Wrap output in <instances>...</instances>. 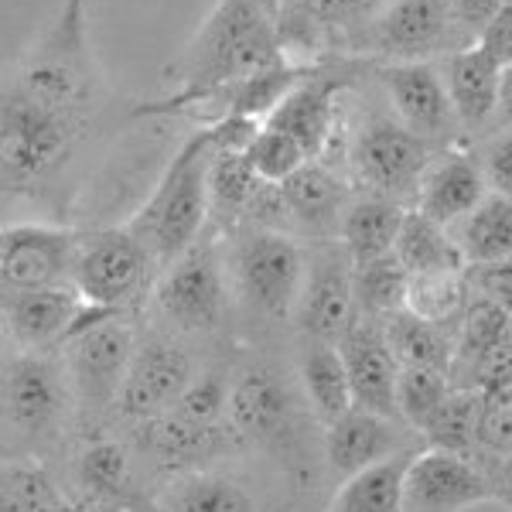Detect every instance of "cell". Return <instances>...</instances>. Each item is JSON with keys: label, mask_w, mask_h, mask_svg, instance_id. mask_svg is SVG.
Instances as JSON below:
<instances>
[{"label": "cell", "mask_w": 512, "mask_h": 512, "mask_svg": "<svg viewBox=\"0 0 512 512\" xmlns=\"http://www.w3.org/2000/svg\"><path fill=\"white\" fill-rule=\"evenodd\" d=\"M168 512H260L243 482L216 472H192L171 489Z\"/></svg>", "instance_id": "cell-34"}, {"label": "cell", "mask_w": 512, "mask_h": 512, "mask_svg": "<svg viewBox=\"0 0 512 512\" xmlns=\"http://www.w3.org/2000/svg\"><path fill=\"white\" fill-rule=\"evenodd\" d=\"M342 355L345 376H349L352 407L373 410V414L393 417V383H396V359L383 338V325L369 318H355L345 335L335 342Z\"/></svg>", "instance_id": "cell-20"}, {"label": "cell", "mask_w": 512, "mask_h": 512, "mask_svg": "<svg viewBox=\"0 0 512 512\" xmlns=\"http://www.w3.org/2000/svg\"><path fill=\"white\" fill-rule=\"evenodd\" d=\"M243 158L250 164L253 175L260 181H270V185H280L301 164H308V154L297 147V140L287 137L284 130L270 127V123H260L253 130L250 140L243 144Z\"/></svg>", "instance_id": "cell-39"}, {"label": "cell", "mask_w": 512, "mask_h": 512, "mask_svg": "<svg viewBox=\"0 0 512 512\" xmlns=\"http://www.w3.org/2000/svg\"><path fill=\"white\" fill-rule=\"evenodd\" d=\"M226 277L253 315L291 321L304 277V246L291 233L236 229L226 233Z\"/></svg>", "instance_id": "cell-4"}, {"label": "cell", "mask_w": 512, "mask_h": 512, "mask_svg": "<svg viewBox=\"0 0 512 512\" xmlns=\"http://www.w3.org/2000/svg\"><path fill=\"white\" fill-rule=\"evenodd\" d=\"M373 79L383 89L393 117L424 144H431L434 151L465 144L441 69L434 62H376Z\"/></svg>", "instance_id": "cell-11"}, {"label": "cell", "mask_w": 512, "mask_h": 512, "mask_svg": "<svg viewBox=\"0 0 512 512\" xmlns=\"http://www.w3.org/2000/svg\"><path fill=\"white\" fill-rule=\"evenodd\" d=\"M379 325H383V338L390 345L396 366H427V369H441V373L451 369L448 325L427 321L407 308L396 311L386 321H379Z\"/></svg>", "instance_id": "cell-30"}, {"label": "cell", "mask_w": 512, "mask_h": 512, "mask_svg": "<svg viewBox=\"0 0 512 512\" xmlns=\"http://www.w3.org/2000/svg\"><path fill=\"white\" fill-rule=\"evenodd\" d=\"M229 427L267 451H291L301 431L297 396L270 362H250L229 379Z\"/></svg>", "instance_id": "cell-12"}, {"label": "cell", "mask_w": 512, "mask_h": 512, "mask_svg": "<svg viewBox=\"0 0 512 512\" xmlns=\"http://www.w3.org/2000/svg\"><path fill=\"white\" fill-rule=\"evenodd\" d=\"M76 482L82 495L117 502L127 509L130 495H134V465H130L127 448L110 437L89 441L76 458Z\"/></svg>", "instance_id": "cell-31"}, {"label": "cell", "mask_w": 512, "mask_h": 512, "mask_svg": "<svg viewBox=\"0 0 512 512\" xmlns=\"http://www.w3.org/2000/svg\"><path fill=\"white\" fill-rule=\"evenodd\" d=\"M86 311L72 287H4L0 284V332L21 352L62 345Z\"/></svg>", "instance_id": "cell-18"}, {"label": "cell", "mask_w": 512, "mask_h": 512, "mask_svg": "<svg viewBox=\"0 0 512 512\" xmlns=\"http://www.w3.org/2000/svg\"><path fill=\"white\" fill-rule=\"evenodd\" d=\"M65 499L45 465L24 458L0 472V512H62Z\"/></svg>", "instance_id": "cell-36"}, {"label": "cell", "mask_w": 512, "mask_h": 512, "mask_svg": "<svg viewBox=\"0 0 512 512\" xmlns=\"http://www.w3.org/2000/svg\"><path fill=\"white\" fill-rule=\"evenodd\" d=\"M352 45L376 55V62H431L465 41L444 0H390L373 21L362 24Z\"/></svg>", "instance_id": "cell-10"}, {"label": "cell", "mask_w": 512, "mask_h": 512, "mask_svg": "<svg viewBox=\"0 0 512 512\" xmlns=\"http://www.w3.org/2000/svg\"><path fill=\"white\" fill-rule=\"evenodd\" d=\"M472 301V287H468L465 270L461 274H434V277H410L407 287V311L414 315L448 325L461 318Z\"/></svg>", "instance_id": "cell-38"}, {"label": "cell", "mask_w": 512, "mask_h": 512, "mask_svg": "<svg viewBox=\"0 0 512 512\" xmlns=\"http://www.w3.org/2000/svg\"><path fill=\"white\" fill-rule=\"evenodd\" d=\"M434 147L410 134L390 110H369L349 147V168L366 195L390 198L410 209L417 181L424 175Z\"/></svg>", "instance_id": "cell-9"}, {"label": "cell", "mask_w": 512, "mask_h": 512, "mask_svg": "<svg viewBox=\"0 0 512 512\" xmlns=\"http://www.w3.org/2000/svg\"><path fill=\"white\" fill-rule=\"evenodd\" d=\"M72 407L65 369L48 352H18L0 369V424L24 444L59 437Z\"/></svg>", "instance_id": "cell-8"}, {"label": "cell", "mask_w": 512, "mask_h": 512, "mask_svg": "<svg viewBox=\"0 0 512 512\" xmlns=\"http://www.w3.org/2000/svg\"><path fill=\"white\" fill-rule=\"evenodd\" d=\"M400 451H410L400 434V420L373 414V410L349 407L325 427V458L338 478L373 468Z\"/></svg>", "instance_id": "cell-23"}, {"label": "cell", "mask_w": 512, "mask_h": 512, "mask_svg": "<svg viewBox=\"0 0 512 512\" xmlns=\"http://www.w3.org/2000/svg\"><path fill=\"white\" fill-rule=\"evenodd\" d=\"M403 205L379 195H352L345 216L338 222V243L349 253L352 263H366L376 256L393 253L396 233L403 222Z\"/></svg>", "instance_id": "cell-25"}, {"label": "cell", "mask_w": 512, "mask_h": 512, "mask_svg": "<svg viewBox=\"0 0 512 512\" xmlns=\"http://www.w3.org/2000/svg\"><path fill=\"white\" fill-rule=\"evenodd\" d=\"M93 123L0 82V195H38L69 175Z\"/></svg>", "instance_id": "cell-3"}, {"label": "cell", "mask_w": 512, "mask_h": 512, "mask_svg": "<svg viewBox=\"0 0 512 512\" xmlns=\"http://www.w3.org/2000/svg\"><path fill=\"white\" fill-rule=\"evenodd\" d=\"M485 195H489V185L482 178L475 151L444 147V151H434V158L427 161L410 209L441 222V226H451L465 212H472Z\"/></svg>", "instance_id": "cell-22"}, {"label": "cell", "mask_w": 512, "mask_h": 512, "mask_svg": "<svg viewBox=\"0 0 512 512\" xmlns=\"http://www.w3.org/2000/svg\"><path fill=\"white\" fill-rule=\"evenodd\" d=\"M291 318L304 338L332 345L355 321L352 260L338 239H321L304 250V277Z\"/></svg>", "instance_id": "cell-13"}, {"label": "cell", "mask_w": 512, "mask_h": 512, "mask_svg": "<svg viewBox=\"0 0 512 512\" xmlns=\"http://www.w3.org/2000/svg\"><path fill=\"white\" fill-rule=\"evenodd\" d=\"M407 287L410 274L400 267L393 253L376 256L366 263H352V297H355V318L386 321L396 311L407 308Z\"/></svg>", "instance_id": "cell-32"}, {"label": "cell", "mask_w": 512, "mask_h": 512, "mask_svg": "<svg viewBox=\"0 0 512 512\" xmlns=\"http://www.w3.org/2000/svg\"><path fill=\"white\" fill-rule=\"evenodd\" d=\"M475 424H478V393L451 386V393L444 396L437 414L427 420L420 437L427 441V448L468 454L475 448Z\"/></svg>", "instance_id": "cell-37"}, {"label": "cell", "mask_w": 512, "mask_h": 512, "mask_svg": "<svg viewBox=\"0 0 512 512\" xmlns=\"http://www.w3.org/2000/svg\"><path fill=\"white\" fill-rule=\"evenodd\" d=\"M444 4H448V14L454 28H458L461 41L468 45L502 7H509V0H444Z\"/></svg>", "instance_id": "cell-41"}, {"label": "cell", "mask_w": 512, "mask_h": 512, "mask_svg": "<svg viewBox=\"0 0 512 512\" xmlns=\"http://www.w3.org/2000/svg\"><path fill=\"white\" fill-rule=\"evenodd\" d=\"M260 123L222 117L195 130L178 154L168 161L158 185L144 198V205L123 226L134 233L151 253L154 267L164 270L178 260L209 226V161L216 147H243Z\"/></svg>", "instance_id": "cell-2"}, {"label": "cell", "mask_w": 512, "mask_h": 512, "mask_svg": "<svg viewBox=\"0 0 512 512\" xmlns=\"http://www.w3.org/2000/svg\"><path fill=\"white\" fill-rule=\"evenodd\" d=\"M499 499V489L468 454L414 451L403 472V512H468Z\"/></svg>", "instance_id": "cell-15"}, {"label": "cell", "mask_w": 512, "mask_h": 512, "mask_svg": "<svg viewBox=\"0 0 512 512\" xmlns=\"http://www.w3.org/2000/svg\"><path fill=\"white\" fill-rule=\"evenodd\" d=\"M195 376L192 352L175 338H151V342H137L130 366L123 373L120 393L113 410L123 420L147 424L178 400V393Z\"/></svg>", "instance_id": "cell-16"}, {"label": "cell", "mask_w": 512, "mask_h": 512, "mask_svg": "<svg viewBox=\"0 0 512 512\" xmlns=\"http://www.w3.org/2000/svg\"><path fill=\"white\" fill-rule=\"evenodd\" d=\"M134 349L137 335L123 311H82L76 328L62 342V369L72 400H79L86 410H110Z\"/></svg>", "instance_id": "cell-6"}, {"label": "cell", "mask_w": 512, "mask_h": 512, "mask_svg": "<svg viewBox=\"0 0 512 512\" xmlns=\"http://www.w3.org/2000/svg\"><path fill=\"white\" fill-rule=\"evenodd\" d=\"M158 315L178 332H212L229 308V277L222 260V236L212 226L178 260L158 270L151 294Z\"/></svg>", "instance_id": "cell-5"}, {"label": "cell", "mask_w": 512, "mask_h": 512, "mask_svg": "<svg viewBox=\"0 0 512 512\" xmlns=\"http://www.w3.org/2000/svg\"><path fill=\"white\" fill-rule=\"evenodd\" d=\"M76 229L65 226H7L0 246L4 287H72Z\"/></svg>", "instance_id": "cell-19"}, {"label": "cell", "mask_w": 512, "mask_h": 512, "mask_svg": "<svg viewBox=\"0 0 512 512\" xmlns=\"http://www.w3.org/2000/svg\"><path fill=\"white\" fill-rule=\"evenodd\" d=\"M0 246H4V226H0Z\"/></svg>", "instance_id": "cell-43"}, {"label": "cell", "mask_w": 512, "mask_h": 512, "mask_svg": "<svg viewBox=\"0 0 512 512\" xmlns=\"http://www.w3.org/2000/svg\"><path fill=\"white\" fill-rule=\"evenodd\" d=\"M260 185L243 158V147H216L209 161V226L219 236L233 233Z\"/></svg>", "instance_id": "cell-28"}, {"label": "cell", "mask_w": 512, "mask_h": 512, "mask_svg": "<svg viewBox=\"0 0 512 512\" xmlns=\"http://www.w3.org/2000/svg\"><path fill=\"white\" fill-rule=\"evenodd\" d=\"M414 448L342 478L328 512H403V472Z\"/></svg>", "instance_id": "cell-29"}, {"label": "cell", "mask_w": 512, "mask_h": 512, "mask_svg": "<svg viewBox=\"0 0 512 512\" xmlns=\"http://www.w3.org/2000/svg\"><path fill=\"white\" fill-rule=\"evenodd\" d=\"M301 393H304V403H308L311 417H315L321 427H328L332 420H338L352 407L349 376H345L342 355H338L332 342H311V338H304Z\"/></svg>", "instance_id": "cell-27"}, {"label": "cell", "mask_w": 512, "mask_h": 512, "mask_svg": "<svg viewBox=\"0 0 512 512\" xmlns=\"http://www.w3.org/2000/svg\"><path fill=\"white\" fill-rule=\"evenodd\" d=\"M393 256L410 277H434V274H461L465 260H461L458 246L448 233V226L420 216L417 209L403 212L400 233H396Z\"/></svg>", "instance_id": "cell-26"}, {"label": "cell", "mask_w": 512, "mask_h": 512, "mask_svg": "<svg viewBox=\"0 0 512 512\" xmlns=\"http://www.w3.org/2000/svg\"><path fill=\"white\" fill-rule=\"evenodd\" d=\"M291 59L277 28V11L267 0H216L209 18L195 31L185 52L171 62L175 93L154 103H137L130 117H168L205 106L233 82Z\"/></svg>", "instance_id": "cell-1"}, {"label": "cell", "mask_w": 512, "mask_h": 512, "mask_svg": "<svg viewBox=\"0 0 512 512\" xmlns=\"http://www.w3.org/2000/svg\"><path fill=\"white\" fill-rule=\"evenodd\" d=\"M158 274L151 253L127 226L76 229L72 256V291L86 308L123 311Z\"/></svg>", "instance_id": "cell-7"}, {"label": "cell", "mask_w": 512, "mask_h": 512, "mask_svg": "<svg viewBox=\"0 0 512 512\" xmlns=\"http://www.w3.org/2000/svg\"><path fill=\"white\" fill-rule=\"evenodd\" d=\"M168 414H175L181 424L195 427V431L226 441V434H233V427H229V379L216 369L195 373L185 390L178 393V400L168 407Z\"/></svg>", "instance_id": "cell-33"}, {"label": "cell", "mask_w": 512, "mask_h": 512, "mask_svg": "<svg viewBox=\"0 0 512 512\" xmlns=\"http://www.w3.org/2000/svg\"><path fill=\"white\" fill-rule=\"evenodd\" d=\"M355 62H315L263 123L297 140L308 161H321L338 127V99L355 82Z\"/></svg>", "instance_id": "cell-14"}, {"label": "cell", "mask_w": 512, "mask_h": 512, "mask_svg": "<svg viewBox=\"0 0 512 512\" xmlns=\"http://www.w3.org/2000/svg\"><path fill=\"white\" fill-rule=\"evenodd\" d=\"M448 233L458 246L465 267L499 263L512 253V195L489 192L472 212L451 222Z\"/></svg>", "instance_id": "cell-24"}, {"label": "cell", "mask_w": 512, "mask_h": 512, "mask_svg": "<svg viewBox=\"0 0 512 512\" xmlns=\"http://www.w3.org/2000/svg\"><path fill=\"white\" fill-rule=\"evenodd\" d=\"M451 376L441 369L427 366H400L393 383V410L396 420L407 424L410 431H424L427 420L437 414V407L444 403V396L451 393Z\"/></svg>", "instance_id": "cell-35"}, {"label": "cell", "mask_w": 512, "mask_h": 512, "mask_svg": "<svg viewBox=\"0 0 512 512\" xmlns=\"http://www.w3.org/2000/svg\"><path fill=\"white\" fill-rule=\"evenodd\" d=\"M444 89H448L451 110L461 123V134L475 137L499 120L509 93V65L492 59L475 41L454 48L441 69Z\"/></svg>", "instance_id": "cell-17"}, {"label": "cell", "mask_w": 512, "mask_h": 512, "mask_svg": "<svg viewBox=\"0 0 512 512\" xmlns=\"http://www.w3.org/2000/svg\"><path fill=\"white\" fill-rule=\"evenodd\" d=\"M509 158H512V140H509V127L495 130V134L485 140L482 151H475V161L482 168V178L489 185V192L499 195H512V171H509Z\"/></svg>", "instance_id": "cell-40"}, {"label": "cell", "mask_w": 512, "mask_h": 512, "mask_svg": "<svg viewBox=\"0 0 512 512\" xmlns=\"http://www.w3.org/2000/svg\"><path fill=\"white\" fill-rule=\"evenodd\" d=\"M280 198L287 205L291 233L297 239H338V222L345 216V205L352 202V188L342 175H335L328 164L308 161L291 178L280 181Z\"/></svg>", "instance_id": "cell-21"}, {"label": "cell", "mask_w": 512, "mask_h": 512, "mask_svg": "<svg viewBox=\"0 0 512 512\" xmlns=\"http://www.w3.org/2000/svg\"><path fill=\"white\" fill-rule=\"evenodd\" d=\"M62 512H127L117 502H103V499H93V495H82L76 502H65Z\"/></svg>", "instance_id": "cell-42"}]
</instances>
